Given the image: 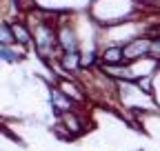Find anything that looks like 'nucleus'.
Instances as JSON below:
<instances>
[{
	"mask_svg": "<svg viewBox=\"0 0 160 151\" xmlns=\"http://www.w3.org/2000/svg\"><path fill=\"white\" fill-rule=\"evenodd\" d=\"M85 13L98 29H107L129 20H140L142 2L140 0H91Z\"/></svg>",
	"mask_w": 160,
	"mask_h": 151,
	"instance_id": "f257e3e1",
	"label": "nucleus"
},
{
	"mask_svg": "<svg viewBox=\"0 0 160 151\" xmlns=\"http://www.w3.org/2000/svg\"><path fill=\"white\" fill-rule=\"evenodd\" d=\"M122 53H125V62H133V60H142L151 56V36L142 33L133 38V40L122 45Z\"/></svg>",
	"mask_w": 160,
	"mask_h": 151,
	"instance_id": "f03ea898",
	"label": "nucleus"
},
{
	"mask_svg": "<svg viewBox=\"0 0 160 151\" xmlns=\"http://www.w3.org/2000/svg\"><path fill=\"white\" fill-rule=\"evenodd\" d=\"M56 87L62 91L65 96H69L76 105H87V100H89L85 87L80 85L78 78H58V80H56Z\"/></svg>",
	"mask_w": 160,
	"mask_h": 151,
	"instance_id": "7ed1b4c3",
	"label": "nucleus"
},
{
	"mask_svg": "<svg viewBox=\"0 0 160 151\" xmlns=\"http://www.w3.org/2000/svg\"><path fill=\"white\" fill-rule=\"evenodd\" d=\"M49 105H51L53 116H58V118L62 116V113L76 109V102H73L69 96H65V93L60 91L56 85H49Z\"/></svg>",
	"mask_w": 160,
	"mask_h": 151,
	"instance_id": "20e7f679",
	"label": "nucleus"
},
{
	"mask_svg": "<svg viewBox=\"0 0 160 151\" xmlns=\"http://www.w3.org/2000/svg\"><path fill=\"white\" fill-rule=\"evenodd\" d=\"M60 120V124L65 127V131L69 134V138L73 140V138H78V136H82L85 131H87V124H85V120H82V116L73 109V111H67V113H62V116L58 118Z\"/></svg>",
	"mask_w": 160,
	"mask_h": 151,
	"instance_id": "39448f33",
	"label": "nucleus"
},
{
	"mask_svg": "<svg viewBox=\"0 0 160 151\" xmlns=\"http://www.w3.org/2000/svg\"><path fill=\"white\" fill-rule=\"evenodd\" d=\"M11 29H13L16 45L18 47H25V49H31L33 36H31V27L27 25L25 18H13V20H11Z\"/></svg>",
	"mask_w": 160,
	"mask_h": 151,
	"instance_id": "423d86ee",
	"label": "nucleus"
},
{
	"mask_svg": "<svg viewBox=\"0 0 160 151\" xmlns=\"http://www.w3.org/2000/svg\"><path fill=\"white\" fill-rule=\"evenodd\" d=\"M80 67L82 71H96L100 67V45H87L80 49Z\"/></svg>",
	"mask_w": 160,
	"mask_h": 151,
	"instance_id": "0eeeda50",
	"label": "nucleus"
},
{
	"mask_svg": "<svg viewBox=\"0 0 160 151\" xmlns=\"http://www.w3.org/2000/svg\"><path fill=\"white\" fill-rule=\"evenodd\" d=\"M125 62V53L120 45H102L100 47V65L111 67V65H122Z\"/></svg>",
	"mask_w": 160,
	"mask_h": 151,
	"instance_id": "6e6552de",
	"label": "nucleus"
},
{
	"mask_svg": "<svg viewBox=\"0 0 160 151\" xmlns=\"http://www.w3.org/2000/svg\"><path fill=\"white\" fill-rule=\"evenodd\" d=\"M27 51L29 49L18 47V45H13V47H2L0 45V65H18V62H22L27 58Z\"/></svg>",
	"mask_w": 160,
	"mask_h": 151,
	"instance_id": "1a4fd4ad",
	"label": "nucleus"
},
{
	"mask_svg": "<svg viewBox=\"0 0 160 151\" xmlns=\"http://www.w3.org/2000/svg\"><path fill=\"white\" fill-rule=\"evenodd\" d=\"M0 45L2 47H13L16 38H13V29H11V20L9 18H0Z\"/></svg>",
	"mask_w": 160,
	"mask_h": 151,
	"instance_id": "9d476101",
	"label": "nucleus"
},
{
	"mask_svg": "<svg viewBox=\"0 0 160 151\" xmlns=\"http://www.w3.org/2000/svg\"><path fill=\"white\" fill-rule=\"evenodd\" d=\"M151 58L160 62V38H151Z\"/></svg>",
	"mask_w": 160,
	"mask_h": 151,
	"instance_id": "9b49d317",
	"label": "nucleus"
},
{
	"mask_svg": "<svg viewBox=\"0 0 160 151\" xmlns=\"http://www.w3.org/2000/svg\"><path fill=\"white\" fill-rule=\"evenodd\" d=\"M140 2H142V5H145V2H149V0H140Z\"/></svg>",
	"mask_w": 160,
	"mask_h": 151,
	"instance_id": "f8f14e48",
	"label": "nucleus"
}]
</instances>
